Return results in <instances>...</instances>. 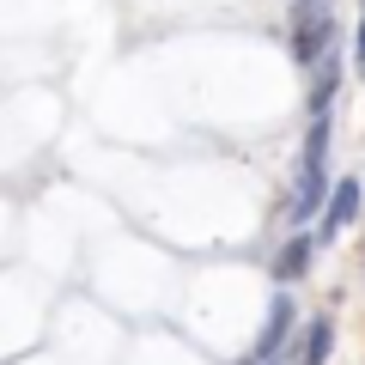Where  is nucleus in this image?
<instances>
[{
  "label": "nucleus",
  "instance_id": "4",
  "mask_svg": "<svg viewBox=\"0 0 365 365\" xmlns=\"http://www.w3.org/2000/svg\"><path fill=\"white\" fill-rule=\"evenodd\" d=\"M365 213V182L359 177H341L335 189H329V201H323V220H317V237H323V244H335L341 232H347L353 220H359Z\"/></svg>",
  "mask_w": 365,
  "mask_h": 365
},
{
  "label": "nucleus",
  "instance_id": "1",
  "mask_svg": "<svg viewBox=\"0 0 365 365\" xmlns=\"http://www.w3.org/2000/svg\"><path fill=\"white\" fill-rule=\"evenodd\" d=\"M329 140H335L329 116H311V128H304V146H299V177H292L287 201H280V213H287L292 225L323 220V201H329Z\"/></svg>",
  "mask_w": 365,
  "mask_h": 365
},
{
  "label": "nucleus",
  "instance_id": "3",
  "mask_svg": "<svg viewBox=\"0 0 365 365\" xmlns=\"http://www.w3.org/2000/svg\"><path fill=\"white\" fill-rule=\"evenodd\" d=\"M292 329H299V304H292V292L280 287L268 299V317H262V335H256V347H250V359H262V365L287 359L292 353Z\"/></svg>",
  "mask_w": 365,
  "mask_h": 365
},
{
  "label": "nucleus",
  "instance_id": "5",
  "mask_svg": "<svg viewBox=\"0 0 365 365\" xmlns=\"http://www.w3.org/2000/svg\"><path fill=\"white\" fill-rule=\"evenodd\" d=\"M317 250H323V237H317V232H299V237H287V244H280V256L268 262L274 287H292V280H304V274H311V262H317Z\"/></svg>",
  "mask_w": 365,
  "mask_h": 365
},
{
  "label": "nucleus",
  "instance_id": "2",
  "mask_svg": "<svg viewBox=\"0 0 365 365\" xmlns=\"http://www.w3.org/2000/svg\"><path fill=\"white\" fill-rule=\"evenodd\" d=\"M287 43H292V61H299L304 73H317V67L335 55V6H329V0H292Z\"/></svg>",
  "mask_w": 365,
  "mask_h": 365
},
{
  "label": "nucleus",
  "instance_id": "6",
  "mask_svg": "<svg viewBox=\"0 0 365 365\" xmlns=\"http://www.w3.org/2000/svg\"><path fill=\"white\" fill-rule=\"evenodd\" d=\"M335 91H341V67H335V55H329V67H317V73H311V98H304V116H329Z\"/></svg>",
  "mask_w": 365,
  "mask_h": 365
},
{
  "label": "nucleus",
  "instance_id": "7",
  "mask_svg": "<svg viewBox=\"0 0 365 365\" xmlns=\"http://www.w3.org/2000/svg\"><path fill=\"white\" fill-rule=\"evenodd\" d=\"M237 365H262V359H237Z\"/></svg>",
  "mask_w": 365,
  "mask_h": 365
}]
</instances>
